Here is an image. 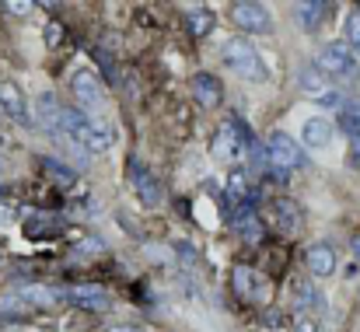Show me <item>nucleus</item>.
<instances>
[{"label":"nucleus","mask_w":360,"mask_h":332,"mask_svg":"<svg viewBox=\"0 0 360 332\" xmlns=\"http://www.w3.org/2000/svg\"><path fill=\"white\" fill-rule=\"evenodd\" d=\"M350 158L354 165H360V136H350Z\"/></svg>","instance_id":"obj_31"},{"label":"nucleus","mask_w":360,"mask_h":332,"mask_svg":"<svg viewBox=\"0 0 360 332\" xmlns=\"http://www.w3.org/2000/svg\"><path fill=\"white\" fill-rule=\"evenodd\" d=\"M273 221L280 231H297V207L290 200H276L273 203Z\"/></svg>","instance_id":"obj_22"},{"label":"nucleus","mask_w":360,"mask_h":332,"mask_svg":"<svg viewBox=\"0 0 360 332\" xmlns=\"http://www.w3.org/2000/svg\"><path fill=\"white\" fill-rule=\"evenodd\" d=\"M112 143H116L112 126H109V122H91V133H88V140H84V151H88V154H105Z\"/></svg>","instance_id":"obj_17"},{"label":"nucleus","mask_w":360,"mask_h":332,"mask_svg":"<svg viewBox=\"0 0 360 332\" xmlns=\"http://www.w3.org/2000/svg\"><path fill=\"white\" fill-rule=\"evenodd\" d=\"M315 67H319L326 77H336V81H354V77L360 74L357 53H354L347 42H329V46L319 53Z\"/></svg>","instance_id":"obj_2"},{"label":"nucleus","mask_w":360,"mask_h":332,"mask_svg":"<svg viewBox=\"0 0 360 332\" xmlns=\"http://www.w3.org/2000/svg\"><path fill=\"white\" fill-rule=\"evenodd\" d=\"M70 91H74V98L81 102V109H98V106L105 102V88H102V81H98V74H95L91 67H77V70H74Z\"/></svg>","instance_id":"obj_5"},{"label":"nucleus","mask_w":360,"mask_h":332,"mask_svg":"<svg viewBox=\"0 0 360 332\" xmlns=\"http://www.w3.org/2000/svg\"><path fill=\"white\" fill-rule=\"evenodd\" d=\"M60 129H63V136H67L70 143H77V147L84 151V140H88V133H91V119H88L81 109H63Z\"/></svg>","instance_id":"obj_11"},{"label":"nucleus","mask_w":360,"mask_h":332,"mask_svg":"<svg viewBox=\"0 0 360 332\" xmlns=\"http://www.w3.org/2000/svg\"><path fill=\"white\" fill-rule=\"evenodd\" d=\"M186 21H189V28H193V35H196V39L210 35V32H214V25H217V18H214V11H210V7H193V11L186 14Z\"/></svg>","instance_id":"obj_20"},{"label":"nucleus","mask_w":360,"mask_h":332,"mask_svg":"<svg viewBox=\"0 0 360 332\" xmlns=\"http://www.w3.org/2000/svg\"><path fill=\"white\" fill-rule=\"evenodd\" d=\"M193 98H196L203 109H217L221 98H224L221 81H217L214 74H196V77H193Z\"/></svg>","instance_id":"obj_10"},{"label":"nucleus","mask_w":360,"mask_h":332,"mask_svg":"<svg viewBox=\"0 0 360 332\" xmlns=\"http://www.w3.org/2000/svg\"><path fill=\"white\" fill-rule=\"evenodd\" d=\"M347 46L360 56V11H354V14L347 18Z\"/></svg>","instance_id":"obj_26"},{"label":"nucleus","mask_w":360,"mask_h":332,"mask_svg":"<svg viewBox=\"0 0 360 332\" xmlns=\"http://www.w3.org/2000/svg\"><path fill=\"white\" fill-rule=\"evenodd\" d=\"M340 129L347 136H360V102H347L340 109Z\"/></svg>","instance_id":"obj_23"},{"label":"nucleus","mask_w":360,"mask_h":332,"mask_svg":"<svg viewBox=\"0 0 360 332\" xmlns=\"http://www.w3.org/2000/svg\"><path fill=\"white\" fill-rule=\"evenodd\" d=\"M248 151H252V136H248V129L241 126L238 119L221 122V129L214 136V158L217 161H241Z\"/></svg>","instance_id":"obj_3"},{"label":"nucleus","mask_w":360,"mask_h":332,"mask_svg":"<svg viewBox=\"0 0 360 332\" xmlns=\"http://www.w3.org/2000/svg\"><path fill=\"white\" fill-rule=\"evenodd\" d=\"M354 255L360 259V238H354Z\"/></svg>","instance_id":"obj_33"},{"label":"nucleus","mask_w":360,"mask_h":332,"mask_svg":"<svg viewBox=\"0 0 360 332\" xmlns=\"http://www.w3.org/2000/svg\"><path fill=\"white\" fill-rule=\"evenodd\" d=\"M297 84H301V91H304V95H311L315 102H319L322 95H329V91H333L329 77H326L319 67H315V70H311V67H304V70H301V77H297Z\"/></svg>","instance_id":"obj_15"},{"label":"nucleus","mask_w":360,"mask_h":332,"mask_svg":"<svg viewBox=\"0 0 360 332\" xmlns=\"http://www.w3.org/2000/svg\"><path fill=\"white\" fill-rule=\"evenodd\" d=\"M105 332H140V329H136V326H109Z\"/></svg>","instance_id":"obj_32"},{"label":"nucleus","mask_w":360,"mask_h":332,"mask_svg":"<svg viewBox=\"0 0 360 332\" xmlns=\"http://www.w3.org/2000/svg\"><path fill=\"white\" fill-rule=\"evenodd\" d=\"M294 332H319V326H315V319H311V315H297Z\"/></svg>","instance_id":"obj_28"},{"label":"nucleus","mask_w":360,"mask_h":332,"mask_svg":"<svg viewBox=\"0 0 360 332\" xmlns=\"http://www.w3.org/2000/svg\"><path fill=\"white\" fill-rule=\"evenodd\" d=\"M231 21L238 25L241 32H248V35H266V32H273V14H269V7H262V4H248V0L231 4Z\"/></svg>","instance_id":"obj_4"},{"label":"nucleus","mask_w":360,"mask_h":332,"mask_svg":"<svg viewBox=\"0 0 360 332\" xmlns=\"http://www.w3.org/2000/svg\"><path fill=\"white\" fill-rule=\"evenodd\" d=\"M4 7H7L11 14H28V11H32V4H18V0H14V4H4Z\"/></svg>","instance_id":"obj_30"},{"label":"nucleus","mask_w":360,"mask_h":332,"mask_svg":"<svg viewBox=\"0 0 360 332\" xmlns=\"http://www.w3.org/2000/svg\"><path fill=\"white\" fill-rule=\"evenodd\" d=\"M21 294H25L28 301H39V305H46V301H53V298H56V294H53L49 287H25Z\"/></svg>","instance_id":"obj_27"},{"label":"nucleus","mask_w":360,"mask_h":332,"mask_svg":"<svg viewBox=\"0 0 360 332\" xmlns=\"http://www.w3.org/2000/svg\"><path fill=\"white\" fill-rule=\"evenodd\" d=\"M235 290L241 298H248V301H259V290H266V287L259 283L252 266H235Z\"/></svg>","instance_id":"obj_18"},{"label":"nucleus","mask_w":360,"mask_h":332,"mask_svg":"<svg viewBox=\"0 0 360 332\" xmlns=\"http://www.w3.org/2000/svg\"><path fill=\"white\" fill-rule=\"evenodd\" d=\"M224 189H228L231 203H238V207H241V203H252V200H255V193L248 189V179H245V172H231Z\"/></svg>","instance_id":"obj_21"},{"label":"nucleus","mask_w":360,"mask_h":332,"mask_svg":"<svg viewBox=\"0 0 360 332\" xmlns=\"http://www.w3.org/2000/svg\"><path fill=\"white\" fill-rule=\"evenodd\" d=\"M0 112L7 115V119H14V122H21V126H28L32 119H28V102H25V91L14 84V81H0Z\"/></svg>","instance_id":"obj_8"},{"label":"nucleus","mask_w":360,"mask_h":332,"mask_svg":"<svg viewBox=\"0 0 360 332\" xmlns=\"http://www.w3.org/2000/svg\"><path fill=\"white\" fill-rule=\"evenodd\" d=\"M39 165H42V172H46V175H53L60 186H74V179H77V175H74V168H67V165H60V161H53V158H42Z\"/></svg>","instance_id":"obj_24"},{"label":"nucleus","mask_w":360,"mask_h":332,"mask_svg":"<svg viewBox=\"0 0 360 332\" xmlns=\"http://www.w3.org/2000/svg\"><path fill=\"white\" fill-rule=\"evenodd\" d=\"M304 262H308V273L319 276V280H326V276L336 273V252L329 245H311L308 255H304Z\"/></svg>","instance_id":"obj_12"},{"label":"nucleus","mask_w":360,"mask_h":332,"mask_svg":"<svg viewBox=\"0 0 360 332\" xmlns=\"http://www.w3.org/2000/svg\"><path fill=\"white\" fill-rule=\"evenodd\" d=\"M290 290H294V305H297V308L319 305V298H322V294H319V290H315L308 280H294V283H290Z\"/></svg>","instance_id":"obj_25"},{"label":"nucleus","mask_w":360,"mask_h":332,"mask_svg":"<svg viewBox=\"0 0 360 332\" xmlns=\"http://www.w3.org/2000/svg\"><path fill=\"white\" fill-rule=\"evenodd\" d=\"M133 186H136V196H140L143 207H158V203H161V189H158V179H154L150 172L136 168V172H133Z\"/></svg>","instance_id":"obj_16"},{"label":"nucleus","mask_w":360,"mask_h":332,"mask_svg":"<svg viewBox=\"0 0 360 332\" xmlns=\"http://www.w3.org/2000/svg\"><path fill=\"white\" fill-rule=\"evenodd\" d=\"M301 143H304L308 151H326V147L333 143V122L322 119V115L304 119V122H301Z\"/></svg>","instance_id":"obj_9"},{"label":"nucleus","mask_w":360,"mask_h":332,"mask_svg":"<svg viewBox=\"0 0 360 332\" xmlns=\"http://www.w3.org/2000/svg\"><path fill=\"white\" fill-rule=\"evenodd\" d=\"M224 63H228L238 77H245V81H266V77H269V70H266L259 49H255L248 39H228V42H224Z\"/></svg>","instance_id":"obj_1"},{"label":"nucleus","mask_w":360,"mask_h":332,"mask_svg":"<svg viewBox=\"0 0 360 332\" xmlns=\"http://www.w3.org/2000/svg\"><path fill=\"white\" fill-rule=\"evenodd\" d=\"M322 14H326V4H297L294 7V18H297V25L304 28V32H315L319 25H322Z\"/></svg>","instance_id":"obj_19"},{"label":"nucleus","mask_w":360,"mask_h":332,"mask_svg":"<svg viewBox=\"0 0 360 332\" xmlns=\"http://www.w3.org/2000/svg\"><path fill=\"white\" fill-rule=\"evenodd\" d=\"M63 294H67V301H70V305H77V308H84V312H109V308H112V298H109V290H102V287H91V283L67 287Z\"/></svg>","instance_id":"obj_7"},{"label":"nucleus","mask_w":360,"mask_h":332,"mask_svg":"<svg viewBox=\"0 0 360 332\" xmlns=\"http://www.w3.org/2000/svg\"><path fill=\"white\" fill-rule=\"evenodd\" d=\"M11 224H14V210H11V207H0V234H4Z\"/></svg>","instance_id":"obj_29"},{"label":"nucleus","mask_w":360,"mask_h":332,"mask_svg":"<svg viewBox=\"0 0 360 332\" xmlns=\"http://www.w3.org/2000/svg\"><path fill=\"white\" fill-rule=\"evenodd\" d=\"M35 112H39V122L49 129V133H60V122H63V106L56 102L53 91H42L35 98Z\"/></svg>","instance_id":"obj_14"},{"label":"nucleus","mask_w":360,"mask_h":332,"mask_svg":"<svg viewBox=\"0 0 360 332\" xmlns=\"http://www.w3.org/2000/svg\"><path fill=\"white\" fill-rule=\"evenodd\" d=\"M266 147H269V161L276 165V168H283V172H290V168H301L304 165V151L297 147V140H290L287 133H269V140H266Z\"/></svg>","instance_id":"obj_6"},{"label":"nucleus","mask_w":360,"mask_h":332,"mask_svg":"<svg viewBox=\"0 0 360 332\" xmlns=\"http://www.w3.org/2000/svg\"><path fill=\"white\" fill-rule=\"evenodd\" d=\"M231 227L245 234L248 241H262V224H259V214H255V207L252 203H241L235 207V214H231Z\"/></svg>","instance_id":"obj_13"}]
</instances>
